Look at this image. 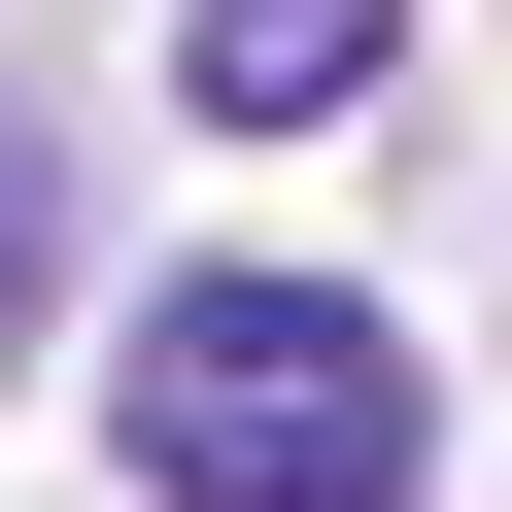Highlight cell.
I'll list each match as a JSON object with an SVG mask.
<instances>
[{"mask_svg":"<svg viewBox=\"0 0 512 512\" xmlns=\"http://www.w3.org/2000/svg\"><path fill=\"white\" fill-rule=\"evenodd\" d=\"M376 35H410V0H171V103H205V137H342Z\"/></svg>","mask_w":512,"mask_h":512,"instance_id":"obj_2","label":"cell"},{"mask_svg":"<svg viewBox=\"0 0 512 512\" xmlns=\"http://www.w3.org/2000/svg\"><path fill=\"white\" fill-rule=\"evenodd\" d=\"M103 444L171 478V512H410V342L342 308V274H171L137 342H103Z\"/></svg>","mask_w":512,"mask_h":512,"instance_id":"obj_1","label":"cell"},{"mask_svg":"<svg viewBox=\"0 0 512 512\" xmlns=\"http://www.w3.org/2000/svg\"><path fill=\"white\" fill-rule=\"evenodd\" d=\"M69 342V103H0V376Z\"/></svg>","mask_w":512,"mask_h":512,"instance_id":"obj_3","label":"cell"}]
</instances>
